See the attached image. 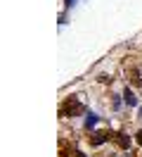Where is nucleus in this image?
I'll return each mask as SVG.
<instances>
[{"label": "nucleus", "mask_w": 142, "mask_h": 157, "mask_svg": "<svg viewBox=\"0 0 142 157\" xmlns=\"http://www.w3.org/2000/svg\"><path fill=\"white\" fill-rule=\"evenodd\" d=\"M59 112H62V117H76V114L85 112V105H83L78 98H69L64 105H62V109H59Z\"/></svg>", "instance_id": "f257e3e1"}, {"label": "nucleus", "mask_w": 142, "mask_h": 157, "mask_svg": "<svg viewBox=\"0 0 142 157\" xmlns=\"http://www.w3.org/2000/svg\"><path fill=\"white\" fill-rule=\"evenodd\" d=\"M128 78H130V83L137 88V86H142V69L140 67H133L128 69Z\"/></svg>", "instance_id": "f03ea898"}, {"label": "nucleus", "mask_w": 142, "mask_h": 157, "mask_svg": "<svg viewBox=\"0 0 142 157\" xmlns=\"http://www.w3.org/2000/svg\"><path fill=\"white\" fill-rule=\"evenodd\" d=\"M111 133H104V131H97V133H90V145H102L104 140H109Z\"/></svg>", "instance_id": "7ed1b4c3"}, {"label": "nucleus", "mask_w": 142, "mask_h": 157, "mask_svg": "<svg viewBox=\"0 0 142 157\" xmlns=\"http://www.w3.org/2000/svg\"><path fill=\"white\" fill-rule=\"evenodd\" d=\"M111 140H116V143H118L121 147H128V145H130V140L123 136V133H111Z\"/></svg>", "instance_id": "20e7f679"}, {"label": "nucleus", "mask_w": 142, "mask_h": 157, "mask_svg": "<svg viewBox=\"0 0 142 157\" xmlns=\"http://www.w3.org/2000/svg\"><path fill=\"white\" fill-rule=\"evenodd\" d=\"M123 100H126V105H130V107L137 105V98H135V95H133V90H128V88H126V93H123Z\"/></svg>", "instance_id": "39448f33"}, {"label": "nucleus", "mask_w": 142, "mask_h": 157, "mask_svg": "<svg viewBox=\"0 0 142 157\" xmlns=\"http://www.w3.org/2000/svg\"><path fill=\"white\" fill-rule=\"evenodd\" d=\"M95 124H97V117H95L93 112H90V114H88V119H85V126H88V128H93Z\"/></svg>", "instance_id": "423d86ee"}, {"label": "nucleus", "mask_w": 142, "mask_h": 157, "mask_svg": "<svg viewBox=\"0 0 142 157\" xmlns=\"http://www.w3.org/2000/svg\"><path fill=\"white\" fill-rule=\"evenodd\" d=\"M100 81H102V83H111L114 78H111V76H107V74H102V76H100Z\"/></svg>", "instance_id": "0eeeda50"}, {"label": "nucleus", "mask_w": 142, "mask_h": 157, "mask_svg": "<svg viewBox=\"0 0 142 157\" xmlns=\"http://www.w3.org/2000/svg\"><path fill=\"white\" fill-rule=\"evenodd\" d=\"M137 143H140V145H142V131H140V133H137Z\"/></svg>", "instance_id": "6e6552de"}, {"label": "nucleus", "mask_w": 142, "mask_h": 157, "mask_svg": "<svg viewBox=\"0 0 142 157\" xmlns=\"http://www.w3.org/2000/svg\"><path fill=\"white\" fill-rule=\"evenodd\" d=\"M140 114H142V109H140Z\"/></svg>", "instance_id": "1a4fd4ad"}]
</instances>
